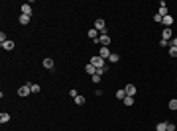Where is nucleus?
<instances>
[{
  "instance_id": "nucleus-1",
  "label": "nucleus",
  "mask_w": 177,
  "mask_h": 131,
  "mask_svg": "<svg viewBox=\"0 0 177 131\" xmlns=\"http://www.w3.org/2000/svg\"><path fill=\"white\" fill-rule=\"evenodd\" d=\"M91 65L95 67L97 71H98V69H102V67H106L104 65V59H102V57H98V55H95V57L91 59Z\"/></svg>"
},
{
  "instance_id": "nucleus-2",
  "label": "nucleus",
  "mask_w": 177,
  "mask_h": 131,
  "mask_svg": "<svg viewBox=\"0 0 177 131\" xmlns=\"http://www.w3.org/2000/svg\"><path fill=\"white\" fill-rule=\"evenodd\" d=\"M18 94L22 96V98H26V96H30V94H32V88H30V84H24V86H20V88H18Z\"/></svg>"
},
{
  "instance_id": "nucleus-3",
  "label": "nucleus",
  "mask_w": 177,
  "mask_h": 131,
  "mask_svg": "<svg viewBox=\"0 0 177 131\" xmlns=\"http://www.w3.org/2000/svg\"><path fill=\"white\" fill-rule=\"evenodd\" d=\"M98 43H100L102 47L110 45V37H108V33H100V35H98Z\"/></svg>"
},
{
  "instance_id": "nucleus-4",
  "label": "nucleus",
  "mask_w": 177,
  "mask_h": 131,
  "mask_svg": "<svg viewBox=\"0 0 177 131\" xmlns=\"http://www.w3.org/2000/svg\"><path fill=\"white\" fill-rule=\"evenodd\" d=\"M95 29H97V32H100V33H106V24H104V20H100V18H98V20L95 22Z\"/></svg>"
},
{
  "instance_id": "nucleus-5",
  "label": "nucleus",
  "mask_w": 177,
  "mask_h": 131,
  "mask_svg": "<svg viewBox=\"0 0 177 131\" xmlns=\"http://www.w3.org/2000/svg\"><path fill=\"white\" fill-rule=\"evenodd\" d=\"M124 90H126V96H130V98H134V94L138 92V88L134 84H126L124 86Z\"/></svg>"
},
{
  "instance_id": "nucleus-6",
  "label": "nucleus",
  "mask_w": 177,
  "mask_h": 131,
  "mask_svg": "<svg viewBox=\"0 0 177 131\" xmlns=\"http://www.w3.org/2000/svg\"><path fill=\"white\" fill-rule=\"evenodd\" d=\"M159 16H161V18H165V16H169V10H167V6H165V2L163 0H161V2H159Z\"/></svg>"
},
{
  "instance_id": "nucleus-7",
  "label": "nucleus",
  "mask_w": 177,
  "mask_h": 131,
  "mask_svg": "<svg viewBox=\"0 0 177 131\" xmlns=\"http://www.w3.org/2000/svg\"><path fill=\"white\" fill-rule=\"evenodd\" d=\"M110 49L108 47H100V51H98V57H102V59H110Z\"/></svg>"
},
{
  "instance_id": "nucleus-8",
  "label": "nucleus",
  "mask_w": 177,
  "mask_h": 131,
  "mask_svg": "<svg viewBox=\"0 0 177 131\" xmlns=\"http://www.w3.org/2000/svg\"><path fill=\"white\" fill-rule=\"evenodd\" d=\"M171 37H173V32H171V27H165L163 32H161V39L171 41Z\"/></svg>"
},
{
  "instance_id": "nucleus-9",
  "label": "nucleus",
  "mask_w": 177,
  "mask_h": 131,
  "mask_svg": "<svg viewBox=\"0 0 177 131\" xmlns=\"http://www.w3.org/2000/svg\"><path fill=\"white\" fill-rule=\"evenodd\" d=\"M0 45H2V49H6V51H12L14 47H16V43H14L12 39H6L4 43H0Z\"/></svg>"
},
{
  "instance_id": "nucleus-10",
  "label": "nucleus",
  "mask_w": 177,
  "mask_h": 131,
  "mask_svg": "<svg viewBox=\"0 0 177 131\" xmlns=\"http://www.w3.org/2000/svg\"><path fill=\"white\" fill-rule=\"evenodd\" d=\"M20 10H22V14H24V16H32V6H30V4H22V8H20Z\"/></svg>"
},
{
  "instance_id": "nucleus-11",
  "label": "nucleus",
  "mask_w": 177,
  "mask_h": 131,
  "mask_svg": "<svg viewBox=\"0 0 177 131\" xmlns=\"http://www.w3.org/2000/svg\"><path fill=\"white\" fill-rule=\"evenodd\" d=\"M43 67H45L47 71L53 72V67H55V63H53V59H43Z\"/></svg>"
},
{
  "instance_id": "nucleus-12",
  "label": "nucleus",
  "mask_w": 177,
  "mask_h": 131,
  "mask_svg": "<svg viewBox=\"0 0 177 131\" xmlns=\"http://www.w3.org/2000/svg\"><path fill=\"white\" fill-rule=\"evenodd\" d=\"M85 72H87V74H91V76H92V74H97V69H95V67H92L91 63H89V65L85 67Z\"/></svg>"
},
{
  "instance_id": "nucleus-13",
  "label": "nucleus",
  "mask_w": 177,
  "mask_h": 131,
  "mask_svg": "<svg viewBox=\"0 0 177 131\" xmlns=\"http://www.w3.org/2000/svg\"><path fill=\"white\" fill-rule=\"evenodd\" d=\"M161 24H163L165 27H171V24H173V18H171V16H165L163 20H161Z\"/></svg>"
},
{
  "instance_id": "nucleus-14",
  "label": "nucleus",
  "mask_w": 177,
  "mask_h": 131,
  "mask_svg": "<svg viewBox=\"0 0 177 131\" xmlns=\"http://www.w3.org/2000/svg\"><path fill=\"white\" fill-rule=\"evenodd\" d=\"M20 24H22V26H28V24H30V16H24V14H20Z\"/></svg>"
},
{
  "instance_id": "nucleus-15",
  "label": "nucleus",
  "mask_w": 177,
  "mask_h": 131,
  "mask_svg": "<svg viewBox=\"0 0 177 131\" xmlns=\"http://www.w3.org/2000/svg\"><path fill=\"white\" fill-rule=\"evenodd\" d=\"M156 131H167V123H165V121H159V123L156 125Z\"/></svg>"
},
{
  "instance_id": "nucleus-16",
  "label": "nucleus",
  "mask_w": 177,
  "mask_h": 131,
  "mask_svg": "<svg viewBox=\"0 0 177 131\" xmlns=\"http://www.w3.org/2000/svg\"><path fill=\"white\" fill-rule=\"evenodd\" d=\"M10 121V113H0V123H8Z\"/></svg>"
},
{
  "instance_id": "nucleus-17",
  "label": "nucleus",
  "mask_w": 177,
  "mask_h": 131,
  "mask_svg": "<svg viewBox=\"0 0 177 131\" xmlns=\"http://www.w3.org/2000/svg\"><path fill=\"white\" fill-rule=\"evenodd\" d=\"M116 98H118V100H124V98H126V90H124V88H120V90L116 92Z\"/></svg>"
},
{
  "instance_id": "nucleus-18",
  "label": "nucleus",
  "mask_w": 177,
  "mask_h": 131,
  "mask_svg": "<svg viewBox=\"0 0 177 131\" xmlns=\"http://www.w3.org/2000/svg\"><path fill=\"white\" fill-rule=\"evenodd\" d=\"M122 102H124V106H128V108H130V106H134V98H130V96H126Z\"/></svg>"
},
{
  "instance_id": "nucleus-19",
  "label": "nucleus",
  "mask_w": 177,
  "mask_h": 131,
  "mask_svg": "<svg viewBox=\"0 0 177 131\" xmlns=\"http://www.w3.org/2000/svg\"><path fill=\"white\" fill-rule=\"evenodd\" d=\"M89 37H92V39H97V37H98V32L95 29V27H92V29H89Z\"/></svg>"
},
{
  "instance_id": "nucleus-20",
  "label": "nucleus",
  "mask_w": 177,
  "mask_h": 131,
  "mask_svg": "<svg viewBox=\"0 0 177 131\" xmlns=\"http://www.w3.org/2000/svg\"><path fill=\"white\" fill-rule=\"evenodd\" d=\"M91 80L95 82V84H100V74H98V72H97V74H92V76H91Z\"/></svg>"
},
{
  "instance_id": "nucleus-21",
  "label": "nucleus",
  "mask_w": 177,
  "mask_h": 131,
  "mask_svg": "<svg viewBox=\"0 0 177 131\" xmlns=\"http://www.w3.org/2000/svg\"><path fill=\"white\" fill-rule=\"evenodd\" d=\"M75 104H77V106H83V104H85V98H83V96L79 94L77 98H75Z\"/></svg>"
},
{
  "instance_id": "nucleus-22",
  "label": "nucleus",
  "mask_w": 177,
  "mask_h": 131,
  "mask_svg": "<svg viewBox=\"0 0 177 131\" xmlns=\"http://www.w3.org/2000/svg\"><path fill=\"white\" fill-rule=\"evenodd\" d=\"M108 61H110V63H118V61H120V55L112 53V55H110V59H108Z\"/></svg>"
},
{
  "instance_id": "nucleus-23",
  "label": "nucleus",
  "mask_w": 177,
  "mask_h": 131,
  "mask_svg": "<svg viewBox=\"0 0 177 131\" xmlns=\"http://www.w3.org/2000/svg\"><path fill=\"white\" fill-rule=\"evenodd\" d=\"M169 110H173V111L177 110V98L175 100H169Z\"/></svg>"
},
{
  "instance_id": "nucleus-24",
  "label": "nucleus",
  "mask_w": 177,
  "mask_h": 131,
  "mask_svg": "<svg viewBox=\"0 0 177 131\" xmlns=\"http://www.w3.org/2000/svg\"><path fill=\"white\" fill-rule=\"evenodd\" d=\"M30 88H32V94H38L41 88H39V84H30Z\"/></svg>"
},
{
  "instance_id": "nucleus-25",
  "label": "nucleus",
  "mask_w": 177,
  "mask_h": 131,
  "mask_svg": "<svg viewBox=\"0 0 177 131\" xmlns=\"http://www.w3.org/2000/svg\"><path fill=\"white\" fill-rule=\"evenodd\" d=\"M169 57H177V47H169Z\"/></svg>"
},
{
  "instance_id": "nucleus-26",
  "label": "nucleus",
  "mask_w": 177,
  "mask_h": 131,
  "mask_svg": "<svg viewBox=\"0 0 177 131\" xmlns=\"http://www.w3.org/2000/svg\"><path fill=\"white\" fill-rule=\"evenodd\" d=\"M69 96H71V98H77V96H79V92L75 90V88H71V90H69Z\"/></svg>"
},
{
  "instance_id": "nucleus-27",
  "label": "nucleus",
  "mask_w": 177,
  "mask_h": 131,
  "mask_svg": "<svg viewBox=\"0 0 177 131\" xmlns=\"http://www.w3.org/2000/svg\"><path fill=\"white\" fill-rule=\"evenodd\" d=\"M167 123V131H175V123H171V121H165Z\"/></svg>"
},
{
  "instance_id": "nucleus-28",
  "label": "nucleus",
  "mask_w": 177,
  "mask_h": 131,
  "mask_svg": "<svg viewBox=\"0 0 177 131\" xmlns=\"http://www.w3.org/2000/svg\"><path fill=\"white\" fill-rule=\"evenodd\" d=\"M6 39H8V37H6V33H4V32H0V43H4Z\"/></svg>"
},
{
  "instance_id": "nucleus-29",
  "label": "nucleus",
  "mask_w": 177,
  "mask_h": 131,
  "mask_svg": "<svg viewBox=\"0 0 177 131\" xmlns=\"http://www.w3.org/2000/svg\"><path fill=\"white\" fill-rule=\"evenodd\" d=\"M169 47H177V37H171V41H169Z\"/></svg>"
},
{
  "instance_id": "nucleus-30",
  "label": "nucleus",
  "mask_w": 177,
  "mask_h": 131,
  "mask_svg": "<svg viewBox=\"0 0 177 131\" xmlns=\"http://www.w3.org/2000/svg\"><path fill=\"white\" fill-rule=\"evenodd\" d=\"M106 71H108V67H102V69H98V71H97V72H98V74H100V76H102V74H104V72H106Z\"/></svg>"
},
{
  "instance_id": "nucleus-31",
  "label": "nucleus",
  "mask_w": 177,
  "mask_h": 131,
  "mask_svg": "<svg viewBox=\"0 0 177 131\" xmlns=\"http://www.w3.org/2000/svg\"><path fill=\"white\" fill-rule=\"evenodd\" d=\"M159 45H161V47H169V41H167V39H161V41H159Z\"/></svg>"
},
{
  "instance_id": "nucleus-32",
  "label": "nucleus",
  "mask_w": 177,
  "mask_h": 131,
  "mask_svg": "<svg viewBox=\"0 0 177 131\" xmlns=\"http://www.w3.org/2000/svg\"><path fill=\"white\" fill-rule=\"evenodd\" d=\"M161 20H163V18H161L159 14H156V16H154V22H159V24H161Z\"/></svg>"
}]
</instances>
